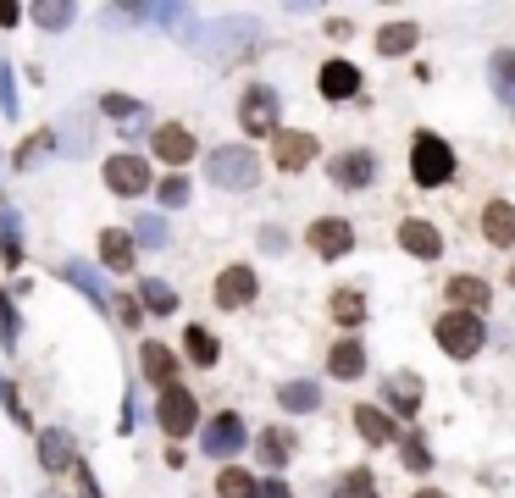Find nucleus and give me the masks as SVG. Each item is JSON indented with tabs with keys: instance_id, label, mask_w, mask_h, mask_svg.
Wrapping results in <instances>:
<instances>
[{
	"instance_id": "nucleus-1",
	"label": "nucleus",
	"mask_w": 515,
	"mask_h": 498,
	"mask_svg": "<svg viewBox=\"0 0 515 498\" xmlns=\"http://www.w3.org/2000/svg\"><path fill=\"white\" fill-rule=\"evenodd\" d=\"M205 178L216 183V189H255L261 183V155L244 150V144H222V150L205 155Z\"/></svg>"
},
{
	"instance_id": "nucleus-2",
	"label": "nucleus",
	"mask_w": 515,
	"mask_h": 498,
	"mask_svg": "<svg viewBox=\"0 0 515 498\" xmlns=\"http://www.w3.org/2000/svg\"><path fill=\"white\" fill-rule=\"evenodd\" d=\"M410 178H416L421 189L455 183V150H449L438 133H416V139H410Z\"/></svg>"
},
{
	"instance_id": "nucleus-3",
	"label": "nucleus",
	"mask_w": 515,
	"mask_h": 498,
	"mask_svg": "<svg viewBox=\"0 0 515 498\" xmlns=\"http://www.w3.org/2000/svg\"><path fill=\"white\" fill-rule=\"evenodd\" d=\"M432 332H438V349H444L449 360H471V355H482V344H488L482 316H466V310H444Z\"/></svg>"
},
{
	"instance_id": "nucleus-4",
	"label": "nucleus",
	"mask_w": 515,
	"mask_h": 498,
	"mask_svg": "<svg viewBox=\"0 0 515 498\" xmlns=\"http://www.w3.org/2000/svg\"><path fill=\"white\" fill-rule=\"evenodd\" d=\"M156 427L167 432V438H194V427H200V399H194L183 382H172V388L156 393Z\"/></svg>"
},
{
	"instance_id": "nucleus-5",
	"label": "nucleus",
	"mask_w": 515,
	"mask_h": 498,
	"mask_svg": "<svg viewBox=\"0 0 515 498\" xmlns=\"http://www.w3.org/2000/svg\"><path fill=\"white\" fill-rule=\"evenodd\" d=\"M239 128L250 133V139H272V133H277V89H272V83H244Z\"/></svg>"
},
{
	"instance_id": "nucleus-6",
	"label": "nucleus",
	"mask_w": 515,
	"mask_h": 498,
	"mask_svg": "<svg viewBox=\"0 0 515 498\" xmlns=\"http://www.w3.org/2000/svg\"><path fill=\"white\" fill-rule=\"evenodd\" d=\"M100 178H106L111 194H122V200H139V194H150L156 172H150V161H144V155H106Z\"/></svg>"
},
{
	"instance_id": "nucleus-7",
	"label": "nucleus",
	"mask_w": 515,
	"mask_h": 498,
	"mask_svg": "<svg viewBox=\"0 0 515 498\" xmlns=\"http://www.w3.org/2000/svg\"><path fill=\"white\" fill-rule=\"evenodd\" d=\"M255 294H261V277H255V266H244V261L222 266V272H216V283H211L216 310H250Z\"/></svg>"
},
{
	"instance_id": "nucleus-8",
	"label": "nucleus",
	"mask_w": 515,
	"mask_h": 498,
	"mask_svg": "<svg viewBox=\"0 0 515 498\" xmlns=\"http://www.w3.org/2000/svg\"><path fill=\"white\" fill-rule=\"evenodd\" d=\"M244 443H250V427H244L239 410H216L211 421H205V432H200V449L211 454V460H233Z\"/></svg>"
},
{
	"instance_id": "nucleus-9",
	"label": "nucleus",
	"mask_w": 515,
	"mask_h": 498,
	"mask_svg": "<svg viewBox=\"0 0 515 498\" xmlns=\"http://www.w3.org/2000/svg\"><path fill=\"white\" fill-rule=\"evenodd\" d=\"M305 244H311L316 261H344L349 249H355V227H349L344 216H316V222L305 227Z\"/></svg>"
},
{
	"instance_id": "nucleus-10",
	"label": "nucleus",
	"mask_w": 515,
	"mask_h": 498,
	"mask_svg": "<svg viewBox=\"0 0 515 498\" xmlns=\"http://www.w3.org/2000/svg\"><path fill=\"white\" fill-rule=\"evenodd\" d=\"M316 133H300V128H277L272 133V166L277 172H305V166L316 161Z\"/></svg>"
},
{
	"instance_id": "nucleus-11",
	"label": "nucleus",
	"mask_w": 515,
	"mask_h": 498,
	"mask_svg": "<svg viewBox=\"0 0 515 498\" xmlns=\"http://www.w3.org/2000/svg\"><path fill=\"white\" fill-rule=\"evenodd\" d=\"M327 178H333L338 189H372L377 155H372V150H338L333 161H327Z\"/></svg>"
},
{
	"instance_id": "nucleus-12",
	"label": "nucleus",
	"mask_w": 515,
	"mask_h": 498,
	"mask_svg": "<svg viewBox=\"0 0 515 498\" xmlns=\"http://www.w3.org/2000/svg\"><path fill=\"white\" fill-rule=\"evenodd\" d=\"M150 155H156L161 166H189L194 161V128H183V122H161V128L150 133Z\"/></svg>"
},
{
	"instance_id": "nucleus-13",
	"label": "nucleus",
	"mask_w": 515,
	"mask_h": 498,
	"mask_svg": "<svg viewBox=\"0 0 515 498\" xmlns=\"http://www.w3.org/2000/svg\"><path fill=\"white\" fill-rule=\"evenodd\" d=\"M399 249L416 255V261H438V255H444V233H438L427 216H405V222H399Z\"/></svg>"
},
{
	"instance_id": "nucleus-14",
	"label": "nucleus",
	"mask_w": 515,
	"mask_h": 498,
	"mask_svg": "<svg viewBox=\"0 0 515 498\" xmlns=\"http://www.w3.org/2000/svg\"><path fill=\"white\" fill-rule=\"evenodd\" d=\"M355 432L372 443V449H388V443L405 438V432H399V421L388 410H377V404H355Z\"/></svg>"
},
{
	"instance_id": "nucleus-15",
	"label": "nucleus",
	"mask_w": 515,
	"mask_h": 498,
	"mask_svg": "<svg viewBox=\"0 0 515 498\" xmlns=\"http://www.w3.org/2000/svg\"><path fill=\"white\" fill-rule=\"evenodd\" d=\"M316 89H322V100H355L360 95V67L355 61H322Z\"/></svg>"
},
{
	"instance_id": "nucleus-16",
	"label": "nucleus",
	"mask_w": 515,
	"mask_h": 498,
	"mask_svg": "<svg viewBox=\"0 0 515 498\" xmlns=\"http://www.w3.org/2000/svg\"><path fill=\"white\" fill-rule=\"evenodd\" d=\"M327 377L333 382H360L366 377V344H360V338H338V344L327 349Z\"/></svg>"
},
{
	"instance_id": "nucleus-17",
	"label": "nucleus",
	"mask_w": 515,
	"mask_h": 498,
	"mask_svg": "<svg viewBox=\"0 0 515 498\" xmlns=\"http://www.w3.org/2000/svg\"><path fill=\"white\" fill-rule=\"evenodd\" d=\"M133 261H139L133 233H122V227H100V266H106V272H133Z\"/></svg>"
},
{
	"instance_id": "nucleus-18",
	"label": "nucleus",
	"mask_w": 515,
	"mask_h": 498,
	"mask_svg": "<svg viewBox=\"0 0 515 498\" xmlns=\"http://www.w3.org/2000/svg\"><path fill=\"white\" fill-rule=\"evenodd\" d=\"M39 438V465H45L50 476H61V471H72V460H78V449H72V438L61 427H45V432H34Z\"/></svg>"
},
{
	"instance_id": "nucleus-19",
	"label": "nucleus",
	"mask_w": 515,
	"mask_h": 498,
	"mask_svg": "<svg viewBox=\"0 0 515 498\" xmlns=\"http://www.w3.org/2000/svg\"><path fill=\"white\" fill-rule=\"evenodd\" d=\"M482 238H488L493 249L515 244V205L510 200H488V205H482Z\"/></svg>"
},
{
	"instance_id": "nucleus-20",
	"label": "nucleus",
	"mask_w": 515,
	"mask_h": 498,
	"mask_svg": "<svg viewBox=\"0 0 515 498\" xmlns=\"http://www.w3.org/2000/svg\"><path fill=\"white\" fill-rule=\"evenodd\" d=\"M139 371L156 382V388H172V382H178V355L150 338V344H139Z\"/></svg>"
},
{
	"instance_id": "nucleus-21",
	"label": "nucleus",
	"mask_w": 515,
	"mask_h": 498,
	"mask_svg": "<svg viewBox=\"0 0 515 498\" xmlns=\"http://www.w3.org/2000/svg\"><path fill=\"white\" fill-rule=\"evenodd\" d=\"M444 299H449L455 310H466V316H477V305H488V299H493V288L482 283V277L460 272V277H449V283H444Z\"/></svg>"
},
{
	"instance_id": "nucleus-22",
	"label": "nucleus",
	"mask_w": 515,
	"mask_h": 498,
	"mask_svg": "<svg viewBox=\"0 0 515 498\" xmlns=\"http://www.w3.org/2000/svg\"><path fill=\"white\" fill-rule=\"evenodd\" d=\"M388 393V415H416L421 410V377L416 371H394V377L383 382Z\"/></svg>"
},
{
	"instance_id": "nucleus-23",
	"label": "nucleus",
	"mask_w": 515,
	"mask_h": 498,
	"mask_svg": "<svg viewBox=\"0 0 515 498\" xmlns=\"http://www.w3.org/2000/svg\"><path fill=\"white\" fill-rule=\"evenodd\" d=\"M255 454H261L266 471H283V465L294 460V432H288V427H266L261 438H255Z\"/></svg>"
},
{
	"instance_id": "nucleus-24",
	"label": "nucleus",
	"mask_w": 515,
	"mask_h": 498,
	"mask_svg": "<svg viewBox=\"0 0 515 498\" xmlns=\"http://www.w3.org/2000/svg\"><path fill=\"white\" fill-rule=\"evenodd\" d=\"M56 144H61V139H56V128H34V133H28V139L12 150V172H34V166L45 161L50 150H56Z\"/></svg>"
},
{
	"instance_id": "nucleus-25",
	"label": "nucleus",
	"mask_w": 515,
	"mask_h": 498,
	"mask_svg": "<svg viewBox=\"0 0 515 498\" xmlns=\"http://www.w3.org/2000/svg\"><path fill=\"white\" fill-rule=\"evenodd\" d=\"M327 316H333L338 327H349V338H355V327L366 321V299H360V288H338V294L327 299Z\"/></svg>"
},
{
	"instance_id": "nucleus-26",
	"label": "nucleus",
	"mask_w": 515,
	"mask_h": 498,
	"mask_svg": "<svg viewBox=\"0 0 515 498\" xmlns=\"http://www.w3.org/2000/svg\"><path fill=\"white\" fill-rule=\"evenodd\" d=\"M100 111L122 122L117 133H144V122H150V106H139V100H128V95H106V100H100Z\"/></svg>"
},
{
	"instance_id": "nucleus-27",
	"label": "nucleus",
	"mask_w": 515,
	"mask_h": 498,
	"mask_svg": "<svg viewBox=\"0 0 515 498\" xmlns=\"http://www.w3.org/2000/svg\"><path fill=\"white\" fill-rule=\"evenodd\" d=\"M183 360H194V366H216V360H222V344H216L211 332L205 327H183Z\"/></svg>"
},
{
	"instance_id": "nucleus-28",
	"label": "nucleus",
	"mask_w": 515,
	"mask_h": 498,
	"mask_svg": "<svg viewBox=\"0 0 515 498\" xmlns=\"http://www.w3.org/2000/svg\"><path fill=\"white\" fill-rule=\"evenodd\" d=\"M133 299H139V310H150V316H172V310H178V294H172V283H161V277H144Z\"/></svg>"
},
{
	"instance_id": "nucleus-29",
	"label": "nucleus",
	"mask_w": 515,
	"mask_h": 498,
	"mask_svg": "<svg viewBox=\"0 0 515 498\" xmlns=\"http://www.w3.org/2000/svg\"><path fill=\"white\" fill-rule=\"evenodd\" d=\"M277 404L294 410V415H311L316 404H322V388H316V382H283V388H277Z\"/></svg>"
},
{
	"instance_id": "nucleus-30",
	"label": "nucleus",
	"mask_w": 515,
	"mask_h": 498,
	"mask_svg": "<svg viewBox=\"0 0 515 498\" xmlns=\"http://www.w3.org/2000/svg\"><path fill=\"white\" fill-rule=\"evenodd\" d=\"M488 72H493V95H499L504 106H515V50H493Z\"/></svg>"
},
{
	"instance_id": "nucleus-31",
	"label": "nucleus",
	"mask_w": 515,
	"mask_h": 498,
	"mask_svg": "<svg viewBox=\"0 0 515 498\" xmlns=\"http://www.w3.org/2000/svg\"><path fill=\"white\" fill-rule=\"evenodd\" d=\"M61 277H67V283H72V288H84V294H89V299H95V305H100V310H106V305H111V294H106V283H100V277H95V272H89V266H84V261H61Z\"/></svg>"
},
{
	"instance_id": "nucleus-32",
	"label": "nucleus",
	"mask_w": 515,
	"mask_h": 498,
	"mask_svg": "<svg viewBox=\"0 0 515 498\" xmlns=\"http://www.w3.org/2000/svg\"><path fill=\"white\" fill-rule=\"evenodd\" d=\"M416 39H421L416 23H388L383 34H377V50H383V56H410V50H416Z\"/></svg>"
},
{
	"instance_id": "nucleus-33",
	"label": "nucleus",
	"mask_w": 515,
	"mask_h": 498,
	"mask_svg": "<svg viewBox=\"0 0 515 498\" xmlns=\"http://www.w3.org/2000/svg\"><path fill=\"white\" fill-rule=\"evenodd\" d=\"M327 498H377V476L366 471V465H355V471H344L333 482V493Z\"/></svg>"
},
{
	"instance_id": "nucleus-34",
	"label": "nucleus",
	"mask_w": 515,
	"mask_h": 498,
	"mask_svg": "<svg viewBox=\"0 0 515 498\" xmlns=\"http://www.w3.org/2000/svg\"><path fill=\"white\" fill-rule=\"evenodd\" d=\"M216 498H255V476L239 465H222L216 471Z\"/></svg>"
},
{
	"instance_id": "nucleus-35",
	"label": "nucleus",
	"mask_w": 515,
	"mask_h": 498,
	"mask_svg": "<svg viewBox=\"0 0 515 498\" xmlns=\"http://www.w3.org/2000/svg\"><path fill=\"white\" fill-rule=\"evenodd\" d=\"M133 244L161 249V244H167V222H161V216H139V227H133Z\"/></svg>"
},
{
	"instance_id": "nucleus-36",
	"label": "nucleus",
	"mask_w": 515,
	"mask_h": 498,
	"mask_svg": "<svg viewBox=\"0 0 515 498\" xmlns=\"http://www.w3.org/2000/svg\"><path fill=\"white\" fill-rule=\"evenodd\" d=\"M0 344L17 349V305H12V294H6V288H0Z\"/></svg>"
},
{
	"instance_id": "nucleus-37",
	"label": "nucleus",
	"mask_w": 515,
	"mask_h": 498,
	"mask_svg": "<svg viewBox=\"0 0 515 498\" xmlns=\"http://www.w3.org/2000/svg\"><path fill=\"white\" fill-rule=\"evenodd\" d=\"M399 454H405L410 471H432V449L421 438H399Z\"/></svg>"
},
{
	"instance_id": "nucleus-38",
	"label": "nucleus",
	"mask_w": 515,
	"mask_h": 498,
	"mask_svg": "<svg viewBox=\"0 0 515 498\" xmlns=\"http://www.w3.org/2000/svg\"><path fill=\"white\" fill-rule=\"evenodd\" d=\"M0 404H6V415H12L17 427H34L28 410H23V399H17V388H12V377H0Z\"/></svg>"
},
{
	"instance_id": "nucleus-39",
	"label": "nucleus",
	"mask_w": 515,
	"mask_h": 498,
	"mask_svg": "<svg viewBox=\"0 0 515 498\" xmlns=\"http://www.w3.org/2000/svg\"><path fill=\"white\" fill-rule=\"evenodd\" d=\"M156 200L167 205V211H178V205L189 200V183H183V178H167V183H156Z\"/></svg>"
},
{
	"instance_id": "nucleus-40",
	"label": "nucleus",
	"mask_w": 515,
	"mask_h": 498,
	"mask_svg": "<svg viewBox=\"0 0 515 498\" xmlns=\"http://www.w3.org/2000/svg\"><path fill=\"white\" fill-rule=\"evenodd\" d=\"M111 310H117V321H122V327H139V316H144V310H139V299H133V294H111Z\"/></svg>"
},
{
	"instance_id": "nucleus-41",
	"label": "nucleus",
	"mask_w": 515,
	"mask_h": 498,
	"mask_svg": "<svg viewBox=\"0 0 515 498\" xmlns=\"http://www.w3.org/2000/svg\"><path fill=\"white\" fill-rule=\"evenodd\" d=\"M34 23L39 28H67L72 23V6H34Z\"/></svg>"
},
{
	"instance_id": "nucleus-42",
	"label": "nucleus",
	"mask_w": 515,
	"mask_h": 498,
	"mask_svg": "<svg viewBox=\"0 0 515 498\" xmlns=\"http://www.w3.org/2000/svg\"><path fill=\"white\" fill-rule=\"evenodd\" d=\"M72 482H78V498H106V493L95 487V471H89L84 460H72Z\"/></svg>"
},
{
	"instance_id": "nucleus-43",
	"label": "nucleus",
	"mask_w": 515,
	"mask_h": 498,
	"mask_svg": "<svg viewBox=\"0 0 515 498\" xmlns=\"http://www.w3.org/2000/svg\"><path fill=\"white\" fill-rule=\"evenodd\" d=\"M255 498H294V493H288V482H277V476H255Z\"/></svg>"
},
{
	"instance_id": "nucleus-44",
	"label": "nucleus",
	"mask_w": 515,
	"mask_h": 498,
	"mask_svg": "<svg viewBox=\"0 0 515 498\" xmlns=\"http://www.w3.org/2000/svg\"><path fill=\"white\" fill-rule=\"evenodd\" d=\"M0 249H6V266L23 261V238H17V227H6V233H0Z\"/></svg>"
},
{
	"instance_id": "nucleus-45",
	"label": "nucleus",
	"mask_w": 515,
	"mask_h": 498,
	"mask_svg": "<svg viewBox=\"0 0 515 498\" xmlns=\"http://www.w3.org/2000/svg\"><path fill=\"white\" fill-rule=\"evenodd\" d=\"M0 106H6V117L17 111V100H12V67H0Z\"/></svg>"
},
{
	"instance_id": "nucleus-46",
	"label": "nucleus",
	"mask_w": 515,
	"mask_h": 498,
	"mask_svg": "<svg viewBox=\"0 0 515 498\" xmlns=\"http://www.w3.org/2000/svg\"><path fill=\"white\" fill-rule=\"evenodd\" d=\"M23 23V6H0V28H17Z\"/></svg>"
},
{
	"instance_id": "nucleus-47",
	"label": "nucleus",
	"mask_w": 515,
	"mask_h": 498,
	"mask_svg": "<svg viewBox=\"0 0 515 498\" xmlns=\"http://www.w3.org/2000/svg\"><path fill=\"white\" fill-rule=\"evenodd\" d=\"M410 498H449V493H438V487H416Z\"/></svg>"
}]
</instances>
